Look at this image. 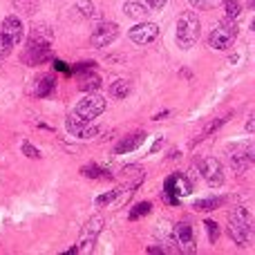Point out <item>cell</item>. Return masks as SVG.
<instances>
[{
    "label": "cell",
    "instance_id": "6da1fadb",
    "mask_svg": "<svg viewBox=\"0 0 255 255\" xmlns=\"http://www.w3.org/2000/svg\"><path fill=\"white\" fill-rule=\"evenodd\" d=\"M229 235L235 244L249 247L253 238V217L244 206H238L229 213Z\"/></svg>",
    "mask_w": 255,
    "mask_h": 255
},
{
    "label": "cell",
    "instance_id": "7a4b0ae2",
    "mask_svg": "<svg viewBox=\"0 0 255 255\" xmlns=\"http://www.w3.org/2000/svg\"><path fill=\"white\" fill-rule=\"evenodd\" d=\"M49 38L52 36H43V31H40V27H36L34 31H31V36L27 38V47H25V63L27 65H43L45 61H49L52 58V52H49Z\"/></svg>",
    "mask_w": 255,
    "mask_h": 255
},
{
    "label": "cell",
    "instance_id": "3957f363",
    "mask_svg": "<svg viewBox=\"0 0 255 255\" xmlns=\"http://www.w3.org/2000/svg\"><path fill=\"white\" fill-rule=\"evenodd\" d=\"M199 29H202V22L199 16L195 11H184L177 18V45L181 49H190L199 38Z\"/></svg>",
    "mask_w": 255,
    "mask_h": 255
},
{
    "label": "cell",
    "instance_id": "277c9868",
    "mask_svg": "<svg viewBox=\"0 0 255 255\" xmlns=\"http://www.w3.org/2000/svg\"><path fill=\"white\" fill-rule=\"evenodd\" d=\"M235 38H238V20L224 18V20L211 31L208 45H211L213 49H217V52H226L229 47H233Z\"/></svg>",
    "mask_w": 255,
    "mask_h": 255
},
{
    "label": "cell",
    "instance_id": "5b68a950",
    "mask_svg": "<svg viewBox=\"0 0 255 255\" xmlns=\"http://www.w3.org/2000/svg\"><path fill=\"white\" fill-rule=\"evenodd\" d=\"M103 224H106V220H103L101 215L90 217L88 224H85L83 231H81L79 244H76V253H85V255H88V253L94 251V244H97V238L101 235Z\"/></svg>",
    "mask_w": 255,
    "mask_h": 255
},
{
    "label": "cell",
    "instance_id": "8992f818",
    "mask_svg": "<svg viewBox=\"0 0 255 255\" xmlns=\"http://www.w3.org/2000/svg\"><path fill=\"white\" fill-rule=\"evenodd\" d=\"M103 110H106V99H103L101 94L90 92L88 97H83L76 103L74 115L83 121H92V119H97L99 115H103Z\"/></svg>",
    "mask_w": 255,
    "mask_h": 255
},
{
    "label": "cell",
    "instance_id": "52a82bcc",
    "mask_svg": "<svg viewBox=\"0 0 255 255\" xmlns=\"http://www.w3.org/2000/svg\"><path fill=\"white\" fill-rule=\"evenodd\" d=\"M190 193V181L186 179L184 175H170L166 179V186H163V202L170 204V206H177L181 197Z\"/></svg>",
    "mask_w": 255,
    "mask_h": 255
},
{
    "label": "cell",
    "instance_id": "ba28073f",
    "mask_svg": "<svg viewBox=\"0 0 255 255\" xmlns=\"http://www.w3.org/2000/svg\"><path fill=\"white\" fill-rule=\"evenodd\" d=\"M199 172H202V177L206 179V184L213 186V188H217V186L224 184V170H222L220 159H215V157L202 159V163H199Z\"/></svg>",
    "mask_w": 255,
    "mask_h": 255
},
{
    "label": "cell",
    "instance_id": "9c48e42d",
    "mask_svg": "<svg viewBox=\"0 0 255 255\" xmlns=\"http://www.w3.org/2000/svg\"><path fill=\"white\" fill-rule=\"evenodd\" d=\"M117 38H119V25H117V22H101V25L92 31L90 43H92V47H108V45H112Z\"/></svg>",
    "mask_w": 255,
    "mask_h": 255
},
{
    "label": "cell",
    "instance_id": "30bf717a",
    "mask_svg": "<svg viewBox=\"0 0 255 255\" xmlns=\"http://www.w3.org/2000/svg\"><path fill=\"white\" fill-rule=\"evenodd\" d=\"M65 128L67 132H70L72 136H76V139H94V136L99 134V128L92 126V121H83L79 119V117L72 112L70 117H67L65 121Z\"/></svg>",
    "mask_w": 255,
    "mask_h": 255
},
{
    "label": "cell",
    "instance_id": "8fae6325",
    "mask_svg": "<svg viewBox=\"0 0 255 255\" xmlns=\"http://www.w3.org/2000/svg\"><path fill=\"white\" fill-rule=\"evenodd\" d=\"M159 36V27L154 22H139L130 29V40L136 45H148L152 40H157Z\"/></svg>",
    "mask_w": 255,
    "mask_h": 255
},
{
    "label": "cell",
    "instance_id": "7c38bea8",
    "mask_svg": "<svg viewBox=\"0 0 255 255\" xmlns=\"http://www.w3.org/2000/svg\"><path fill=\"white\" fill-rule=\"evenodd\" d=\"M0 34H4L9 40H11V45H20L22 38H25V27H22V20L16 16H7L2 20V27H0Z\"/></svg>",
    "mask_w": 255,
    "mask_h": 255
},
{
    "label": "cell",
    "instance_id": "4fadbf2b",
    "mask_svg": "<svg viewBox=\"0 0 255 255\" xmlns=\"http://www.w3.org/2000/svg\"><path fill=\"white\" fill-rule=\"evenodd\" d=\"M255 161V154H253V145L251 143H244L240 145V150L235 154H231V163L238 172H244L249 166Z\"/></svg>",
    "mask_w": 255,
    "mask_h": 255
},
{
    "label": "cell",
    "instance_id": "5bb4252c",
    "mask_svg": "<svg viewBox=\"0 0 255 255\" xmlns=\"http://www.w3.org/2000/svg\"><path fill=\"white\" fill-rule=\"evenodd\" d=\"M175 242L179 244L181 251H195V240H193V226L188 224V222H179V224L175 226Z\"/></svg>",
    "mask_w": 255,
    "mask_h": 255
},
{
    "label": "cell",
    "instance_id": "9a60e30c",
    "mask_svg": "<svg viewBox=\"0 0 255 255\" xmlns=\"http://www.w3.org/2000/svg\"><path fill=\"white\" fill-rule=\"evenodd\" d=\"M145 141V134L143 132H136V134H128L124 139L119 141V143L115 145V154H128L132 152V150H136L141 143Z\"/></svg>",
    "mask_w": 255,
    "mask_h": 255
},
{
    "label": "cell",
    "instance_id": "2e32d148",
    "mask_svg": "<svg viewBox=\"0 0 255 255\" xmlns=\"http://www.w3.org/2000/svg\"><path fill=\"white\" fill-rule=\"evenodd\" d=\"M124 13L128 18H132V20H145L150 11H148V7H145L141 0H126Z\"/></svg>",
    "mask_w": 255,
    "mask_h": 255
},
{
    "label": "cell",
    "instance_id": "e0dca14e",
    "mask_svg": "<svg viewBox=\"0 0 255 255\" xmlns=\"http://www.w3.org/2000/svg\"><path fill=\"white\" fill-rule=\"evenodd\" d=\"M99 88H101V79H99V74H94V70H88V74H81L79 90H83V92H97Z\"/></svg>",
    "mask_w": 255,
    "mask_h": 255
},
{
    "label": "cell",
    "instance_id": "ac0fdd59",
    "mask_svg": "<svg viewBox=\"0 0 255 255\" xmlns=\"http://www.w3.org/2000/svg\"><path fill=\"white\" fill-rule=\"evenodd\" d=\"M81 175L83 177H90V179H112L110 170H106V168L97 166V163H88V166L81 168Z\"/></svg>",
    "mask_w": 255,
    "mask_h": 255
},
{
    "label": "cell",
    "instance_id": "d6986e66",
    "mask_svg": "<svg viewBox=\"0 0 255 255\" xmlns=\"http://www.w3.org/2000/svg\"><path fill=\"white\" fill-rule=\"evenodd\" d=\"M54 90H56V81H54V76H43V79L38 81V88H36V94H38L40 99H47L54 94Z\"/></svg>",
    "mask_w": 255,
    "mask_h": 255
},
{
    "label": "cell",
    "instance_id": "ffe728a7",
    "mask_svg": "<svg viewBox=\"0 0 255 255\" xmlns=\"http://www.w3.org/2000/svg\"><path fill=\"white\" fill-rule=\"evenodd\" d=\"M222 2H224V11H226L229 20H240V18L244 16L242 2H238V0H222Z\"/></svg>",
    "mask_w": 255,
    "mask_h": 255
},
{
    "label": "cell",
    "instance_id": "44dd1931",
    "mask_svg": "<svg viewBox=\"0 0 255 255\" xmlns=\"http://www.w3.org/2000/svg\"><path fill=\"white\" fill-rule=\"evenodd\" d=\"M226 121H229V117H217V119L208 121V124H206V126H204V130H202V132H199V136H197V139H195V141H202V139H208V136H211V134H213V132H217V130H220V128H222V126H224V124H226Z\"/></svg>",
    "mask_w": 255,
    "mask_h": 255
},
{
    "label": "cell",
    "instance_id": "7402d4cb",
    "mask_svg": "<svg viewBox=\"0 0 255 255\" xmlns=\"http://www.w3.org/2000/svg\"><path fill=\"white\" fill-rule=\"evenodd\" d=\"M222 204H224V199L222 197H208V199H197V202L193 204V208L195 211H199V213H208V211H215V208H220Z\"/></svg>",
    "mask_w": 255,
    "mask_h": 255
},
{
    "label": "cell",
    "instance_id": "603a6c76",
    "mask_svg": "<svg viewBox=\"0 0 255 255\" xmlns=\"http://www.w3.org/2000/svg\"><path fill=\"white\" fill-rule=\"evenodd\" d=\"M110 94L115 99H126L128 94H130V83H128L126 79H117L115 83L110 85Z\"/></svg>",
    "mask_w": 255,
    "mask_h": 255
},
{
    "label": "cell",
    "instance_id": "cb8c5ba5",
    "mask_svg": "<svg viewBox=\"0 0 255 255\" xmlns=\"http://www.w3.org/2000/svg\"><path fill=\"white\" fill-rule=\"evenodd\" d=\"M13 7H16L18 11L31 16V13H36V9H38V0H13Z\"/></svg>",
    "mask_w": 255,
    "mask_h": 255
},
{
    "label": "cell",
    "instance_id": "d4e9b609",
    "mask_svg": "<svg viewBox=\"0 0 255 255\" xmlns=\"http://www.w3.org/2000/svg\"><path fill=\"white\" fill-rule=\"evenodd\" d=\"M150 211H152V204H150V202H139L130 211V215H128V217L134 222V220H139V217H143V215H150Z\"/></svg>",
    "mask_w": 255,
    "mask_h": 255
},
{
    "label": "cell",
    "instance_id": "484cf974",
    "mask_svg": "<svg viewBox=\"0 0 255 255\" xmlns=\"http://www.w3.org/2000/svg\"><path fill=\"white\" fill-rule=\"evenodd\" d=\"M76 11H81V16H85V18L97 16V7L90 0H76Z\"/></svg>",
    "mask_w": 255,
    "mask_h": 255
},
{
    "label": "cell",
    "instance_id": "4316f807",
    "mask_svg": "<svg viewBox=\"0 0 255 255\" xmlns=\"http://www.w3.org/2000/svg\"><path fill=\"white\" fill-rule=\"evenodd\" d=\"M117 195H119V190H108V193L99 195V197L94 199V204H97L99 208H103V206H108V204H110V202H115V199H117Z\"/></svg>",
    "mask_w": 255,
    "mask_h": 255
},
{
    "label": "cell",
    "instance_id": "83f0119b",
    "mask_svg": "<svg viewBox=\"0 0 255 255\" xmlns=\"http://www.w3.org/2000/svg\"><path fill=\"white\" fill-rule=\"evenodd\" d=\"M11 49H13L11 40H9L4 34H0V61H4V58L11 54Z\"/></svg>",
    "mask_w": 255,
    "mask_h": 255
},
{
    "label": "cell",
    "instance_id": "f1b7e54d",
    "mask_svg": "<svg viewBox=\"0 0 255 255\" xmlns=\"http://www.w3.org/2000/svg\"><path fill=\"white\" fill-rule=\"evenodd\" d=\"M20 150H22V154H25V157H29V159H40V150L36 148V145H31L29 141H22Z\"/></svg>",
    "mask_w": 255,
    "mask_h": 255
},
{
    "label": "cell",
    "instance_id": "f546056e",
    "mask_svg": "<svg viewBox=\"0 0 255 255\" xmlns=\"http://www.w3.org/2000/svg\"><path fill=\"white\" fill-rule=\"evenodd\" d=\"M204 226H206V231H208V240H211V242H217V238H220V226H217L213 220H206Z\"/></svg>",
    "mask_w": 255,
    "mask_h": 255
},
{
    "label": "cell",
    "instance_id": "4dcf8cb0",
    "mask_svg": "<svg viewBox=\"0 0 255 255\" xmlns=\"http://www.w3.org/2000/svg\"><path fill=\"white\" fill-rule=\"evenodd\" d=\"M215 2H220V0H190V4L197 7V9H208V7H213Z\"/></svg>",
    "mask_w": 255,
    "mask_h": 255
},
{
    "label": "cell",
    "instance_id": "1f68e13d",
    "mask_svg": "<svg viewBox=\"0 0 255 255\" xmlns=\"http://www.w3.org/2000/svg\"><path fill=\"white\" fill-rule=\"evenodd\" d=\"M148 2H150V7L152 9H161V7H166L168 0H148Z\"/></svg>",
    "mask_w": 255,
    "mask_h": 255
},
{
    "label": "cell",
    "instance_id": "d6a6232c",
    "mask_svg": "<svg viewBox=\"0 0 255 255\" xmlns=\"http://www.w3.org/2000/svg\"><path fill=\"white\" fill-rule=\"evenodd\" d=\"M168 115H170V112H168V110H163V112H159V115H154V117H152V121H161V119H166Z\"/></svg>",
    "mask_w": 255,
    "mask_h": 255
},
{
    "label": "cell",
    "instance_id": "836d02e7",
    "mask_svg": "<svg viewBox=\"0 0 255 255\" xmlns=\"http://www.w3.org/2000/svg\"><path fill=\"white\" fill-rule=\"evenodd\" d=\"M54 67H56V70H61V72H70V70L65 67V63H63V61H56V63H54Z\"/></svg>",
    "mask_w": 255,
    "mask_h": 255
},
{
    "label": "cell",
    "instance_id": "e575fe53",
    "mask_svg": "<svg viewBox=\"0 0 255 255\" xmlns=\"http://www.w3.org/2000/svg\"><path fill=\"white\" fill-rule=\"evenodd\" d=\"M255 130V121H253V117H249V121H247V132H253Z\"/></svg>",
    "mask_w": 255,
    "mask_h": 255
},
{
    "label": "cell",
    "instance_id": "d590c367",
    "mask_svg": "<svg viewBox=\"0 0 255 255\" xmlns=\"http://www.w3.org/2000/svg\"><path fill=\"white\" fill-rule=\"evenodd\" d=\"M161 143H163V141H161V139H159V141H157V143H154V145H152V150H150V152H157V150H159V148H161Z\"/></svg>",
    "mask_w": 255,
    "mask_h": 255
}]
</instances>
